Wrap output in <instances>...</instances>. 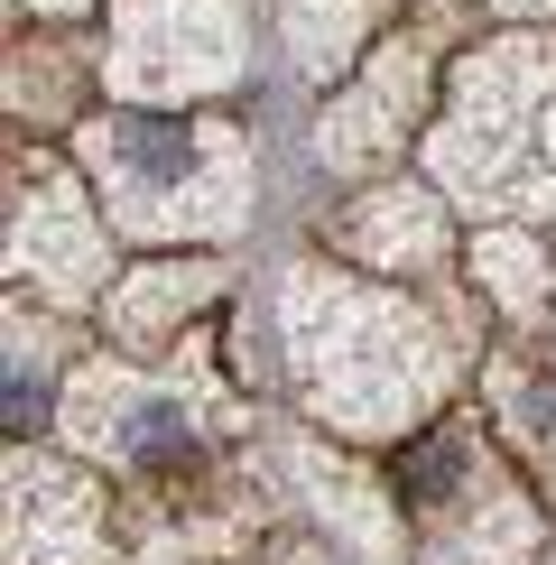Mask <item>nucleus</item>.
Instances as JSON below:
<instances>
[{"label":"nucleus","instance_id":"f257e3e1","mask_svg":"<svg viewBox=\"0 0 556 565\" xmlns=\"http://www.w3.org/2000/svg\"><path fill=\"white\" fill-rule=\"evenodd\" d=\"M84 158L103 168V185L130 204V223H177L168 204H214L223 168V130H158V121H111L84 130Z\"/></svg>","mask_w":556,"mask_h":565},{"label":"nucleus","instance_id":"f03ea898","mask_svg":"<svg viewBox=\"0 0 556 565\" xmlns=\"http://www.w3.org/2000/svg\"><path fill=\"white\" fill-rule=\"evenodd\" d=\"M185 408L177 398H111V445L121 455H139V463H168V455H185Z\"/></svg>","mask_w":556,"mask_h":565}]
</instances>
